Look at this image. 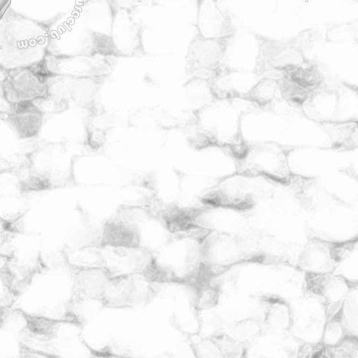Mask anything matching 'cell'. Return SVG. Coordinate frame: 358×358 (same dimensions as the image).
<instances>
[{
    "instance_id": "obj_1",
    "label": "cell",
    "mask_w": 358,
    "mask_h": 358,
    "mask_svg": "<svg viewBox=\"0 0 358 358\" xmlns=\"http://www.w3.org/2000/svg\"><path fill=\"white\" fill-rule=\"evenodd\" d=\"M257 109L245 99H214L194 113L185 129L187 140L194 149L217 148L237 161L248 147L241 132L242 117Z\"/></svg>"
},
{
    "instance_id": "obj_2",
    "label": "cell",
    "mask_w": 358,
    "mask_h": 358,
    "mask_svg": "<svg viewBox=\"0 0 358 358\" xmlns=\"http://www.w3.org/2000/svg\"><path fill=\"white\" fill-rule=\"evenodd\" d=\"M66 142H46L23 155L15 173L20 193L40 192L73 185L74 157Z\"/></svg>"
},
{
    "instance_id": "obj_3",
    "label": "cell",
    "mask_w": 358,
    "mask_h": 358,
    "mask_svg": "<svg viewBox=\"0 0 358 358\" xmlns=\"http://www.w3.org/2000/svg\"><path fill=\"white\" fill-rule=\"evenodd\" d=\"M50 34L43 24L16 14L0 18V66L12 71L38 66L49 52Z\"/></svg>"
},
{
    "instance_id": "obj_4",
    "label": "cell",
    "mask_w": 358,
    "mask_h": 358,
    "mask_svg": "<svg viewBox=\"0 0 358 358\" xmlns=\"http://www.w3.org/2000/svg\"><path fill=\"white\" fill-rule=\"evenodd\" d=\"M292 148L276 142L248 144L245 154L236 161L235 171L281 186H296L302 176L294 174L290 169L289 152Z\"/></svg>"
},
{
    "instance_id": "obj_5",
    "label": "cell",
    "mask_w": 358,
    "mask_h": 358,
    "mask_svg": "<svg viewBox=\"0 0 358 358\" xmlns=\"http://www.w3.org/2000/svg\"><path fill=\"white\" fill-rule=\"evenodd\" d=\"M275 185L260 177L234 171L217 180L199 199L204 206L243 211L255 206L258 194Z\"/></svg>"
},
{
    "instance_id": "obj_6",
    "label": "cell",
    "mask_w": 358,
    "mask_h": 358,
    "mask_svg": "<svg viewBox=\"0 0 358 358\" xmlns=\"http://www.w3.org/2000/svg\"><path fill=\"white\" fill-rule=\"evenodd\" d=\"M234 36L206 37L196 30L185 55V71L189 78L210 80L225 69L224 62Z\"/></svg>"
},
{
    "instance_id": "obj_7",
    "label": "cell",
    "mask_w": 358,
    "mask_h": 358,
    "mask_svg": "<svg viewBox=\"0 0 358 358\" xmlns=\"http://www.w3.org/2000/svg\"><path fill=\"white\" fill-rule=\"evenodd\" d=\"M254 36L257 54L252 72L258 76L275 75L285 68L309 59L302 46L294 41L274 38L260 34H255Z\"/></svg>"
},
{
    "instance_id": "obj_8",
    "label": "cell",
    "mask_w": 358,
    "mask_h": 358,
    "mask_svg": "<svg viewBox=\"0 0 358 358\" xmlns=\"http://www.w3.org/2000/svg\"><path fill=\"white\" fill-rule=\"evenodd\" d=\"M116 63V58L99 55L48 53L38 68L45 75L80 78L109 77Z\"/></svg>"
},
{
    "instance_id": "obj_9",
    "label": "cell",
    "mask_w": 358,
    "mask_h": 358,
    "mask_svg": "<svg viewBox=\"0 0 358 358\" xmlns=\"http://www.w3.org/2000/svg\"><path fill=\"white\" fill-rule=\"evenodd\" d=\"M110 16V36L117 57H138L146 55L143 26L129 8L120 6L115 0H107Z\"/></svg>"
},
{
    "instance_id": "obj_10",
    "label": "cell",
    "mask_w": 358,
    "mask_h": 358,
    "mask_svg": "<svg viewBox=\"0 0 358 358\" xmlns=\"http://www.w3.org/2000/svg\"><path fill=\"white\" fill-rule=\"evenodd\" d=\"M153 285L139 273L111 275L100 303L117 308L147 303L157 294Z\"/></svg>"
},
{
    "instance_id": "obj_11",
    "label": "cell",
    "mask_w": 358,
    "mask_h": 358,
    "mask_svg": "<svg viewBox=\"0 0 358 358\" xmlns=\"http://www.w3.org/2000/svg\"><path fill=\"white\" fill-rule=\"evenodd\" d=\"M108 78L45 75L48 94L66 101L70 108L87 110L96 105L100 89Z\"/></svg>"
},
{
    "instance_id": "obj_12",
    "label": "cell",
    "mask_w": 358,
    "mask_h": 358,
    "mask_svg": "<svg viewBox=\"0 0 358 358\" xmlns=\"http://www.w3.org/2000/svg\"><path fill=\"white\" fill-rule=\"evenodd\" d=\"M2 85L7 99L13 104L32 101L48 94L45 75L38 66L9 71Z\"/></svg>"
},
{
    "instance_id": "obj_13",
    "label": "cell",
    "mask_w": 358,
    "mask_h": 358,
    "mask_svg": "<svg viewBox=\"0 0 358 358\" xmlns=\"http://www.w3.org/2000/svg\"><path fill=\"white\" fill-rule=\"evenodd\" d=\"M115 176V165L109 157L100 151L88 150L74 157L73 185H109Z\"/></svg>"
},
{
    "instance_id": "obj_14",
    "label": "cell",
    "mask_w": 358,
    "mask_h": 358,
    "mask_svg": "<svg viewBox=\"0 0 358 358\" xmlns=\"http://www.w3.org/2000/svg\"><path fill=\"white\" fill-rule=\"evenodd\" d=\"M73 270L74 295L73 300L92 299L100 302L111 276L103 266H75Z\"/></svg>"
},
{
    "instance_id": "obj_15",
    "label": "cell",
    "mask_w": 358,
    "mask_h": 358,
    "mask_svg": "<svg viewBox=\"0 0 358 358\" xmlns=\"http://www.w3.org/2000/svg\"><path fill=\"white\" fill-rule=\"evenodd\" d=\"M196 28L206 37H223L236 34L231 16L214 0H198Z\"/></svg>"
},
{
    "instance_id": "obj_16",
    "label": "cell",
    "mask_w": 358,
    "mask_h": 358,
    "mask_svg": "<svg viewBox=\"0 0 358 358\" xmlns=\"http://www.w3.org/2000/svg\"><path fill=\"white\" fill-rule=\"evenodd\" d=\"M339 85L333 87L325 82L302 105V114L318 123L337 122Z\"/></svg>"
},
{
    "instance_id": "obj_17",
    "label": "cell",
    "mask_w": 358,
    "mask_h": 358,
    "mask_svg": "<svg viewBox=\"0 0 358 358\" xmlns=\"http://www.w3.org/2000/svg\"><path fill=\"white\" fill-rule=\"evenodd\" d=\"M139 227L118 215L106 221L102 227L100 248H136L141 246Z\"/></svg>"
},
{
    "instance_id": "obj_18",
    "label": "cell",
    "mask_w": 358,
    "mask_h": 358,
    "mask_svg": "<svg viewBox=\"0 0 358 358\" xmlns=\"http://www.w3.org/2000/svg\"><path fill=\"white\" fill-rule=\"evenodd\" d=\"M44 117L31 101H27L15 103L13 111L3 119L20 138L31 139L41 132Z\"/></svg>"
},
{
    "instance_id": "obj_19",
    "label": "cell",
    "mask_w": 358,
    "mask_h": 358,
    "mask_svg": "<svg viewBox=\"0 0 358 358\" xmlns=\"http://www.w3.org/2000/svg\"><path fill=\"white\" fill-rule=\"evenodd\" d=\"M245 99L259 109H269L277 100L281 99L278 76L260 77Z\"/></svg>"
},
{
    "instance_id": "obj_20",
    "label": "cell",
    "mask_w": 358,
    "mask_h": 358,
    "mask_svg": "<svg viewBox=\"0 0 358 358\" xmlns=\"http://www.w3.org/2000/svg\"><path fill=\"white\" fill-rule=\"evenodd\" d=\"M88 34L89 48L87 53L117 58L109 33L89 29Z\"/></svg>"
},
{
    "instance_id": "obj_21",
    "label": "cell",
    "mask_w": 358,
    "mask_h": 358,
    "mask_svg": "<svg viewBox=\"0 0 358 358\" xmlns=\"http://www.w3.org/2000/svg\"><path fill=\"white\" fill-rule=\"evenodd\" d=\"M31 102L44 115L60 114L70 108L66 101L49 94L36 99Z\"/></svg>"
},
{
    "instance_id": "obj_22",
    "label": "cell",
    "mask_w": 358,
    "mask_h": 358,
    "mask_svg": "<svg viewBox=\"0 0 358 358\" xmlns=\"http://www.w3.org/2000/svg\"><path fill=\"white\" fill-rule=\"evenodd\" d=\"M307 286L313 293L324 295L330 283V276L321 273H309L307 275Z\"/></svg>"
},
{
    "instance_id": "obj_23",
    "label": "cell",
    "mask_w": 358,
    "mask_h": 358,
    "mask_svg": "<svg viewBox=\"0 0 358 358\" xmlns=\"http://www.w3.org/2000/svg\"><path fill=\"white\" fill-rule=\"evenodd\" d=\"M357 241H349L335 244L331 249V257L336 262L345 259L353 250Z\"/></svg>"
},
{
    "instance_id": "obj_24",
    "label": "cell",
    "mask_w": 358,
    "mask_h": 358,
    "mask_svg": "<svg viewBox=\"0 0 358 358\" xmlns=\"http://www.w3.org/2000/svg\"><path fill=\"white\" fill-rule=\"evenodd\" d=\"M13 106L6 98L2 83H0V115L4 117L10 114L13 109Z\"/></svg>"
},
{
    "instance_id": "obj_25",
    "label": "cell",
    "mask_w": 358,
    "mask_h": 358,
    "mask_svg": "<svg viewBox=\"0 0 358 358\" xmlns=\"http://www.w3.org/2000/svg\"><path fill=\"white\" fill-rule=\"evenodd\" d=\"M10 3V0H0V18L6 13Z\"/></svg>"
},
{
    "instance_id": "obj_26",
    "label": "cell",
    "mask_w": 358,
    "mask_h": 358,
    "mask_svg": "<svg viewBox=\"0 0 358 358\" xmlns=\"http://www.w3.org/2000/svg\"><path fill=\"white\" fill-rule=\"evenodd\" d=\"M9 71L0 66V83H3L8 75Z\"/></svg>"
}]
</instances>
